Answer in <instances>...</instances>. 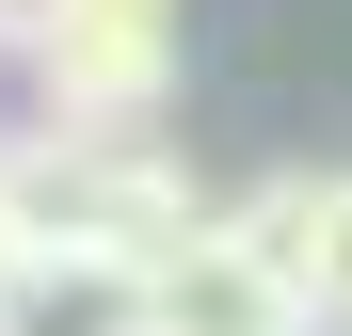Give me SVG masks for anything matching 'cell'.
Segmentation results:
<instances>
[{"instance_id":"cell-1","label":"cell","mask_w":352,"mask_h":336,"mask_svg":"<svg viewBox=\"0 0 352 336\" xmlns=\"http://www.w3.org/2000/svg\"><path fill=\"white\" fill-rule=\"evenodd\" d=\"M0 224L32 240V272H48V289L80 272V289H112V304H129L144 272H176L224 208L192 192V160H160L144 128H129V144H80V128H0Z\"/></svg>"},{"instance_id":"cell-2","label":"cell","mask_w":352,"mask_h":336,"mask_svg":"<svg viewBox=\"0 0 352 336\" xmlns=\"http://www.w3.org/2000/svg\"><path fill=\"white\" fill-rule=\"evenodd\" d=\"M176 80V32H112V16H65L32 48V128H80V144H129Z\"/></svg>"},{"instance_id":"cell-3","label":"cell","mask_w":352,"mask_h":336,"mask_svg":"<svg viewBox=\"0 0 352 336\" xmlns=\"http://www.w3.org/2000/svg\"><path fill=\"white\" fill-rule=\"evenodd\" d=\"M224 224H241V256L272 272V289L320 304V336L352 320V160H336V177H256Z\"/></svg>"},{"instance_id":"cell-4","label":"cell","mask_w":352,"mask_h":336,"mask_svg":"<svg viewBox=\"0 0 352 336\" xmlns=\"http://www.w3.org/2000/svg\"><path fill=\"white\" fill-rule=\"evenodd\" d=\"M129 320H144V336H320V304H305V289H272V272L241 256V224H208L176 272H144Z\"/></svg>"},{"instance_id":"cell-5","label":"cell","mask_w":352,"mask_h":336,"mask_svg":"<svg viewBox=\"0 0 352 336\" xmlns=\"http://www.w3.org/2000/svg\"><path fill=\"white\" fill-rule=\"evenodd\" d=\"M48 32H65V0H0V65H32Z\"/></svg>"},{"instance_id":"cell-6","label":"cell","mask_w":352,"mask_h":336,"mask_svg":"<svg viewBox=\"0 0 352 336\" xmlns=\"http://www.w3.org/2000/svg\"><path fill=\"white\" fill-rule=\"evenodd\" d=\"M65 16H112V32H176V0H65Z\"/></svg>"},{"instance_id":"cell-7","label":"cell","mask_w":352,"mask_h":336,"mask_svg":"<svg viewBox=\"0 0 352 336\" xmlns=\"http://www.w3.org/2000/svg\"><path fill=\"white\" fill-rule=\"evenodd\" d=\"M96 336H144V320H129V304H112V320H96Z\"/></svg>"},{"instance_id":"cell-8","label":"cell","mask_w":352,"mask_h":336,"mask_svg":"<svg viewBox=\"0 0 352 336\" xmlns=\"http://www.w3.org/2000/svg\"><path fill=\"white\" fill-rule=\"evenodd\" d=\"M0 336H32V320H0Z\"/></svg>"},{"instance_id":"cell-9","label":"cell","mask_w":352,"mask_h":336,"mask_svg":"<svg viewBox=\"0 0 352 336\" xmlns=\"http://www.w3.org/2000/svg\"><path fill=\"white\" fill-rule=\"evenodd\" d=\"M336 336H352V320H336Z\"/></svg>"}]
</instances>
